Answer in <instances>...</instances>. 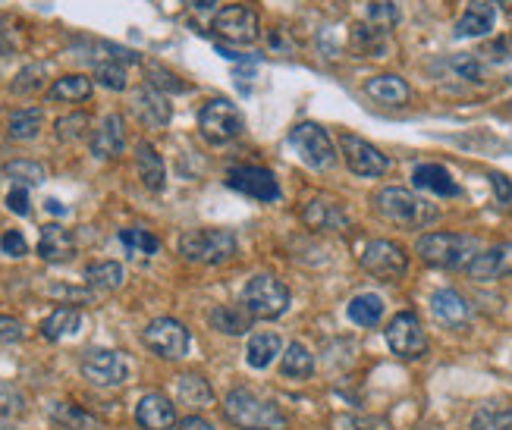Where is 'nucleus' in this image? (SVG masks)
Returning a JSON list of instances; mask_svg holds the SVG:
<instances>
[{"mask_svg": "<svg viewBox=\"0 0 512 430\" xmlns=\"http://www.w3.org/2000/svg\"><path fill=\"white\" fill-rule=\"evenodd\" d=\"M224 415L230 424L242 430H283L286 427V415L280 412V405L246 387L230 390L224 396Z\"/></svg>", "mask_w": 512, "mask_h": 430, "instance_id": "obj_1", "label": "nucleus"}, {"mask_svg": "<svg viewBox=\"0 0 512 430\" xmlns=\"http://www.w3.org/2000/svg\"><path fill=\"white\" fill-rule=\"evenodd\" d=\"M374 211L381 214L387 223L403 226V230H421L437 220V208L431 201L418 198L415 192L403 189V186H387L374 195Z\"/></svg>", "mask_w": 512, "mask_h": 430, "instance_id": "obj_2", "label": "nucleus"}, {"mask_svg": "<svg viewBox=\"0 0 512 430\" xmlns=\"http://www.w3.org/2000/svg\"><path fill=\"white\" fill-rule=\"evenodd\" d=\"M415 252L431 267L465 270L472 264V258L478 255V242L472 236H462V233H425V236H418Z\"/></svg>", "mask_w": 512, "mask_h": 430, "instance_id": "obj_3", "label": "nucleus"}, {"mask_svg": "<svg viewBox=\"0 0 512 430\" xmlns=\"http://www.w3.org/2000/svg\"><path fill=\"white\" fill-rule=\"evenodd\" d=\"M236 236L230 230H192L186 236H180V255L192 264H227L236 258Z\"/></svg>", "mask_w": 512, "mask_h": 430, "instance_id": "obj_4", "label": "nucleus"}, {"mask_svg": "<svg viewBox=\"0 0 512 430\" xmlns=\"http://www.w3.org/2000/svg\"><path fill=\"white\" fill-rule=\"evenodd\" d=\"M242 308L258 321H274L289 308V289L271 274H258L242 289Z\"/></svg>", "mask_w": 512, "mask_h": 430, "instance_id": "obj_5", "label": "nucleus"}, {"mask_svg": "<svg viewBox=\"0 0 512 430\" xmlns=\"http://www.w3.org/2000/svg\"><path fill=\"white\" fill-rule=\"evenodd\" d=\"M198 129H202V135L211 145H227L246 129V120H242V113L233 101L214 98L202 107V113H198Z\"/></svg>", "mask_w": 512, "mask_h": 430, "instance_id": "obj_6", "label": "nucleus"}, {"mask_svg": "<svg viewBox=\"0 0 512 430\" xmlns=\"http://www.w3.org/2000/svg\"><path fill=\"white\" fill-rule=\"evenodd\" d=\"M289 145L299 151V157L311 170H327L337 164V151H333V142L321 123H296L289 129Z\"/></svg>", "mask_w": 512, "mask_h": 430, "instance_id": "obj_7", "label": "nucleus"}, {"mask_svg": "<svg viewBox=\"0 0 512 430\" xmlns=\"http://www.w3.org/2000/svg\"><path fill=\"white\" fill-rule=\"evenodd\" d=\"M384 336H387V346L393 349V355H399V358L415 361V358L428 355V336H425V327H421L415 311H399L387 324Z\"/></svg>", "mask_w": 512, "mask_h": 430, "instance_id": "obj_8", "label": "nucleus"}, {"mask_svg": "<svg viewBox=\"0 0 512 430\" xmlns=\"http://www.w3.org/2000/svg\"><path fill=\"white\" fill-rule=\"evenodd\" d=\"M359 264L377 280H399L409 270V255L403 252V245H396L390 239H374L362 248Z\"/></svg>", "mask_w": 512, "mask_h": 430, "instance_id": "obj_9", "label": "nucleus"}, {"mask_svg": "<svg viewBox=\"0 0 512 430\" xmlns=\"http://www.w3.org/2000/svg\"><path fill=\"white\" fill-rule=\"evenodd\" d=\"M214 35H220L230 44H255L261 38V19L252 7H224L217 10V16L211 19Z\"/></svg>", "mask_w": 512, "mask_h": 430, "instance_id": "obj_10", "label": "nucleus"}, {"mask_svg": "<svg viewBox=\"0 0 512 430\" xmlns=\"http://www.w3.org/2000/svg\"><path fill=\"white\" fill-rule=\"evenodd\" d=\"M142 343L167 361H180L189 352V330L173 321V318H158L142 330Z\"/></svg>", "mask_w": 512, "mask_h": 430, "instance_id": "obj_11", "label": "nucleus"}, {"mask_svg": "<svg viewBox=\"0 0 512 430\" xmlns=\"http://www.w3.org/2000/svg\"><path fill=\"white\" fill-rule=\"evenodd\" d=\"M340 145H343V161H346V167L355 176L374 179V176H384L390 170L387 154L377 148V145H371L368 139H359V135L343 132L340 135Z\"/></svg>", "mask_w": 512, "mask_h": 430, "instance_id": "obj_12", "label": "nucleus"}, {"mask_svg": "<svg viewBox=\"0 0 512 430\" xmlns=\"http://www.w3.org/2000/svg\"><path fill=\"white\" fill-rule=\"evenodd\" d=\"M82 377L95 383V387H123L129 377V365L114 349H88L82 355Z\"/></svg>", "mask_w": 512, "mask_h": 430, "instance_id": "obj_13", "label": "nucleus"}, {"mask_svg": "<svg viewBox=\"0 0 512 430\" xmlns=\"http://www.w3.org/2000/svg\"><path fill=\"white\" fill-rule=\"evenodd\" d=\"M227 186L233 192L255 198V201H277L280 198V186L267 167H236L227 173Z\"/></svg>", "mask_w": 512, "mask_h": 430, "instance_id": "obj_14", "label": "nucleus"}, {"mask_svg": "<svg viewBox=\"0 0 512 430\" xmlns=\"http://www.w3.org/2000/svg\"><path fill=\"white\" fill-rule=\"evenodd\" d=\"M302 223L308 226V230H315V233H343L349 230V217L343 211L340 201H333V198H311L302 205Z\"/></svg>", "mask_w": 512, "mask_h": 430, "instance_id": "obj_15", "label": "nucleus"}, {"mask_svg": "<svg viewBox=\"0 0 512 430\" xmlns=\"http://www.w3.org/2000/svg\"><path fill=\"white\" fill-rule=\"evenodd\" d=\"M465 274L478 283H494L500 277H512V242H500L487 252H478L472 264L465 267Z\"/></svg>", "mask_w": 512, "mask_h": 430, "instance_id": "obj_16", "label": "nucleus"}, {"mask_svg": "<svg viewBox=\"0 0 512 430\" xmlns=\"http://www.w3.org/2000/svg\"><path fill=\"white\" fill-rule=\"evenodd\" d=\"M132 110H136V117L148 126V129H164L173 117V107H170V98L164 92L151 85H142L136 88V95H132Z\"/></svg>", "mask_w": 512, "mask_h": 430, "instance_id": "obj_17", "label": "nucleus"}, {"mask_svg": "<svg viewBox=\"0 0 512 430\" xmlns=\"http://www.w3.org/2000/svg\"><path fill=\"white\" fill-rule=\"evenodd\" d=\"M126 148V126L120 113H107V117L98 123V129L92 132V154L98 161H114Z\"/></svg>", "mask_w": 512, "mask_h": 430, "instance_id": "obj_18", "label": "nucleus"}, {"mask_svg": "<svg viewBox=\"0 0 512 430\" xmlns=\"http://www.w3.org/2000/svg\"><path fill=\"white\" fill-rule=\"evenodd\" d=\"M136 421L142 430H170L176 424V405L164 393H145L136 405Z\"/></svg>", "mask_w": 512, "mask_h": 430, "instance_id": "obj_19", "label": "nucleus"}, {"mask_svg": "<svg viewBox=\"0 0 512 430\" xmlns=\"http://www.w3.org/2000/svg\"><path fill=\"white\" fill-rule=\"evenodd\" d=\"M76 255V239L70 230H63L60 223L41 226V239H38V258L48 264H63Z\"/></svg>", "mask_w": 512, "mask_h": 430, "instance_id": "obj_20", "label": "nucleus"}, {"mask_svg": "<svg viewBox=\"0 0 512 430\" xmlns=\"http://www.w3.org/2000/svg\"><path fill=\"white\" fill-rule=\"evenodd\" d=\"M494 22H497V10L487 4V0H472L465 13L459 16L453 35L456 38H484L494 32Z\"/></svg>", "mask_w": 512, "mask_h": 430, "instance_id": "obj_21", "label": "nucleus"}, {"mask_svg": "<svg viewBox=\"0 0 512 430\" xmlns=\"http://www.w3.org/2000/svg\"><path fill=\"white\" fill-rule=\"evenodd\" d=\"M365 95L374 98L377 104H387V107H403L412 98V88L403 76L396 73H384V76H374L365 82Z\"/></svg>", "mask_w": 512, "mask_h": 430, "instance_id": "obj_22", "label": "nucleus"}, {"mask_svg": "<svg viewBox=\"0 0 512 430\" xmlns=\"http://www.w3.org/2000/svg\"><path fill=\"white\" fill-rule=\"evenodd\" d=\"M136 170H139V179L148 192H164L167 167H164V157L158 154V148H154L151 142L136 145Z\"/></svg>", "mask_w": 512, "mask_h": 430, "instance_id": "obj_23", "label": "nucleus"}, {"mask_svg": "<svg viewBox=\"0 0 512 430\" xmlns=\"http://www.w3.org/2000/svg\"><path fill=\"white\" fill-rule=\"evenodd\" d=\"M412 183H415V189L434 192L440 198H459L462 195V189H459L456 179L450 176V170L440 167V164H421V167H415Z\"/></svg>", "mask_w": 512, "mask_h": 430, "instance_id": "obj_24", "label": "nucleus"}, {"mask_svg": "<svg viewBox=\"0 0 512 430\" xmlns=\"http://www.w3.org/2000/svg\"><path fill=\"white\" fill-rule=\"evenodd\" d=\"M431 311H434V318L447 327H462L472 318L469 302H465L456 289H437L431 296Z\"/></svg>", "mask_w": 512, "mask_h": 430, "instance_id": "obj_25", "label": "nucleus"}, {"mask_svg": "<svg viewBox=\"0 0 512 430\" xmlns=\"http://www.w3.org/2000/svg\"><path fill=\"white\" fill-rule=\"evenodd\" d=\"M349 48L359 57H387L390 51V32H381L371 22H355L349 35Z\"/></svg>", "mask_w": 512, "mask_h": 430, "instance_id": "obj_26", "label": "nucleus"}, {"mask_svg": "<svg viewBox=\"0 0 512 430\" xmlns=\"http://www.w3.org/2000/svg\"><path fill=\"white\" fill-rule=\"evenodd\" d=\"M176 399H180V405H186V409L198 412V409H208V405H214V390H211V383L205 377L183 374L180 380H176Z\"/></svg>", "mask_w": 512, "mask_h": 430, "instance_id": "obj_27", "label": "nucleus"}, {"mask_svg": "<svg viewBox=\"0 0 512 430\" xmlns=\"http://www.w3.org/2000/svg\"><path fill=\"white\" fill-rule=\"evenodd\" d=\"M79 327H82V311L73 308V305H60L41 321V336L51 339V343H57V339H63V336L79 333Z\"/></svg>", "mask_w": 512, "mask_h": 430, "instance_id": "obj_28", "label": "nucleus"}, {"mask_svg": "<svg viewBox=\"0 0 512 430\" xmlns=\"http://www.w3.org/2000/svg\"><path fill=\"white\" fill-rule=\"evenodd\" d=\"M252 314L246 308H239V305H217L211 308L208 314V324L220 333H227V336H242V333H249L252 330Z\"/></svg>", "mask_w": 512, "mask_h": 430, "instance_id": "obj_29", "label": "nucleus"}, {"mask_svg": "<svg viewBox=\"0 0 512 430\" xmlns=\"http://www.w3.org/2000/svg\"><path fill=\"white\" fill-rule=\"evenodd\" d=\"M280 336L274 330H264V333H255L249 336V346H246V361H249V368L255 371H264L271 361L280 355Z\"/></svg>", "mask_w": 512, "mask_h": 430, "instance_id": "obj_30", "label": "nucleus"}, {"mask_svg": "<svg viewBox=\"0 0 512 430\" xmlns=\"http://www.w3.org/2000/svg\"><path fill=\"white\" fill-rule=\"evenodd\" d=\"M346 314H349V321L359 327H377L384 318V299L377 296V292H362V296H355L346 305Z\"/></svg>", "mask_w": 512, "mask_h": 430, "instance_id": "obj_31", "label": "nucleus"}, {"mask_svg": "<svg viewBox=\"0 0 512 430\" xmlns=\"http://www.w3.org/2000/svg\"><path fill=\"white\" fill-rule=\"evenodd\" d=\"M85 286L98 292H114L123 286V264L117 261H98L85 267Z\"/></svg>", "mask_w": 512, "mask_h": 430, "instance_id": "obj_32", "label": "nucleus"}, {"mask_svg": "<svg viewBox=\"0 0 512 430\" xmlns=\"http://www.w3.org/2000/svg\"><path fill=\"white\" fill-rule=\"evenodd\" d=\"M85 98H92V79H88V76H63L48 88V101L79 104Z\"/></svg>", "mask_w": 512, "mask_h": 430, "instance_id": "obj_33", "label": "nucleus"}, {"mask_svg": "<svg viewBox=\"0 0 512 430\" xmlns=\"http://www.w3.org/2000/svg\"><path fill=\"white\" fill-rule=\"evenodd\" d=\"M280 371L283 377H293V380H308L315 374V355H311L302 343H289L280 361Z\"/></svg>", "mask_w": 512, "mask_h": 430, "instance_id": "obj_34", "label": "nucleus"}, {"mask_svg": "<svg viewBox=\"0 0 512 430\" xmlns=\"http://www.w3.org/2000/svg\"><path fill=\"white\" fill-rule=\"evenodd\" d=\"M41 123H44V113L38 107L16 110L13 117H10V123H7V135H10V139H16V142H29V139H35V135H38Z\"/></svg>", "mask_w": 512, "mask_h": 430, "instance_id": "obj_35", "label": "nucleus"}, {"mask_svg": "<svg viewBox=\"0 0 512 430\" xmlns=\"http://www.w3.org/2000/svg\"><path fill=\"white\" fill-rule=\"evenodd\" d=\"M51 418L60 421L66 430H101V421L95 415H88L85 409H79V405H70V402H54Z\"/></svg>", "mask_w": 512, "mask_h": 430, "instance_id": "obj_36", "label": "nucleus"}, {"mask_svg": "<svg viewBox=\"0 0 512 430\" xmlns=\"http://www.w3.org/2000/svg\"><path fill=\"white\" fill-rule=\"evenodd\" d=\"M4 176L7 179H13L16 186H41L44 179H48V170H44L41 164H35V161H26V157H19V161H10L7 167H4Z\"/></svg>", "mask_w": 512, "mask_h": 430, "instance_id": "obj_37", "label": "nucleus"}, {"mask_svg": "<svg viewBox=\"0 0 512 430\" xmlns=\"http://www.w3.org/2000/svg\"><path fill=\"white\" fill-rule=\"evenodd\" d=\"M120 242H123V248L126 252L136 258V255H145V258H151V255H158L161 252V242H158V236H151L148 230H120Z\"/></svg>", "mask_w": 512, "mask_h": 430, "instance_id": "obj_38", "label": "nucleus"}, {"mask_svg": "<svg viewBox=\"0 0 512 430\" xmlns=\"http://www.w3.org/2000/svg\"><path fill=\"white\" fill-rule=\"evenodd\" d=\"M399 0H371L368 7V22L377 26L381 32H393L399 26Z\"/></svg>", "mask_w": 512, "mask_h": 430, "instance_id": "obj_39", "label": "nucleus"}, {"mask_svg": "<svg viewBox=\"0 0 512 430\" xmlns=\"http://www.w3.org/2000/svg\"><path fill=\"white\" fill-rule=\"evenodd\" d=\"M95 79L110 88V92H123V88L129 85L126 82V66L117 63V60H98L95 63Z\"/></svg>", "mask_w": 512, "mask_h": 430, "instance_id": "obj_40", "label": "nucleus"}, {"mask_svg": "<svg viewBox=\"0 0 512 430\" xmlns=\"http://www.w3.org/2000/svg\"><path fill=\"white\" fill-rule=\"evenodd\" d=\"M148 85L151 88H158V92H170V95H183L186 92V82H180V76H173L170 70H164V66L158 63H148Z\"/></svg>", "mask_w": 512, "mask_h": 430, "instance_id": "obj_41", "label": "nucleus"}, {"mask_svg": "<svg viewBox=\"0 0 512 430\" xmlns=\"http://www.w3.org/2000/svg\"><path fill=\"white\" fill-rule=\"evenodd\" d=\"M450 70L459 79H465V82H484V76H487L481 57H475V54H459V57H453L450 60Z\"/></svg>", "mask_w": 512, "mask_h": 430, "instance_id": "obj_42", "label": "nucleus"}, {"mask_svg": "<svg viewBox=\"0 0 512 430\" xmlns=\"http://www.w3.org/2000/svg\"><path fill=\"white\" fill-rule=\"evenodd\" d=\"M88 117L85 113H70V117H60L57 123H54V132H57V139L60 142H76V139H82V135L88 132Z\"/></svg>", "mask_w": 512, "mask_h": 430, "instance_id": "obj_43", "label": "nucleus"}, {"mask_svg": "<svg viewBox=\"0 0 512 430\" xmlns=\"http://www.w3.org/2000/svg\"><path fill=\"white\" fill-rule=\"evenodd\" d=\"M41 76H44V66H41V63H32V66H26V70H22V73L13 79L10 88H13L16 95H32V92H38L41 82H44Z\"/></svg>", "mask_w": 512, "mask_h": 430, "instance_id": "obj_44", "label": "nucleus"}, {"mask_svg": "<svg viewBox=\"0 0 512 430\" xmlns=\"http://www.w3.org/2000/svg\"><path fill=\"white\" fill-rule=\"evenodd\" d=\"M26 412V399H22L13 387L0 383V418H16Z\"/></svg>", "mask_w": 512, "mask_h": 430, "instance_id": "obj_45", "label": "nucleus"}, {"mask_svg": "<svg viewBox=\"0 0 512 430\" xmlns=\"http://www.w3.org/2000/svg\"><path fill=\"white\" fill-rule=\"evenodd\" d=\"M0 252H4L7 258H22L29 252V242L19 230H7L4 236H0Z\"/></svg>", "mask_w": 512, "mask_h": 430, "instance_id": "obj_46", "label": "nucleus"}, {"mask_svg": "<svg viewBox=\"0 0 512 430\" xmlns=\"http://www.w3.org/2000/svg\"><path fill=\"white\" fill-rule=\"evenodd\" d=\"M491 189H494V198L503 211H512V179L503 176V173H491Z\"/></svg>", "mask_w": 512, "mask_h": 430, "instance_id": "obj_47", "label": "nucleus"}, {"mask_svg": "<svg viewBox=\"0 0 512 430\" xmlns=\"http://www.w3.org/2000/svg\"><path fill=\"white\" fill-rule=\"evenodd\" d=\"M22 336H26V327H22L16 318L0 314V343H19Z\"/></svg>", "mask_w": 512, "mask_h": 430, "instance_id": "obj_48", "label": "nucleus"}, {"mask_svg": "<svg viewBox=\"0 0 512 430\" xmlns=\"http://www.w3.org/2000/svg\"><path fill=\"white\" fill-rule=\"evenodd\" d=\"M7 208L19 217H26L29 214V189L26 186H13L7 192Z\"/></svg>", "mask_w": 512, "mask_h": 430, "instance_id": "obj_49", "label": "nucleus"}, {"mask_svg": "<svg viewBox=\"0 0 512 430\" xmlns=\"http://www.w3.org/2000/svg\"><path fill=\"white\" fill-rule=\"evenodd\" d=\"M509 51H512V48H509V41H506V38H497L494 44H487V48H484L481 54H484L487 60H494V63H503V60L512 57Z\"/></svg>", "mask_w": 512, "mask_h": 430, "instance_id": "obj_50", "label": "nucleus"}, {"mask_svg": "<svg viewBox=\"0 0 512 430\" xmlns=\"http://www.w3.org/2000/svg\"><path fill=\"white\" fill-rule=\"evenodd\" d=\"M176 430H214V424L205 421L202 415H189V418H183L180 424H176Z\"/></svg>", "mask_w": 512, "mask_h": 430, "instance_id": "obj_51", "label": "nucleus"}, {"mask_svg": "<svg viewBox=\"0 0 512 430\" xmlns=\"http://www.w3.org/2000/svg\"><path fill=\"white\" fill-rule=\"evenodd\" d=\"M214 4H217V0H192V10H195V13H214V16H217Z\"/></svg>", "mask_w": 512, "mask_h": 430, "instance_id": "obj_52", "label": "nucleus"}, {"mask_svg": "<svg viewBox=\"0 0 512 430\" xmlns=\"http://www.w3.org/2000/svg\"><path fill=\"white\" fill-rule=\"evenodd\" d=\"M44 208H48L51 214H60V217L66 214V208L60 205V201H57V198H48V201H44Z\"/></svg>", "mask_w": 512, "mask_h": 430, "instance_id": "obj_53", "label": "nucleus"}, {"mask_svg": "<svg viewBox=\"0 0 512 430\" xmlns=\"http://www.w3.org/2000/svg\"><path fill=\"white\" fill-rule=\"evenodd\" d=\"M487 4H491V7H500V10H512V0H487Z\"/></svg>", "mask_w": 512, "mask_h": 430, "instance_id": "obj_54", "label": "nucleus"}]
</instances>
